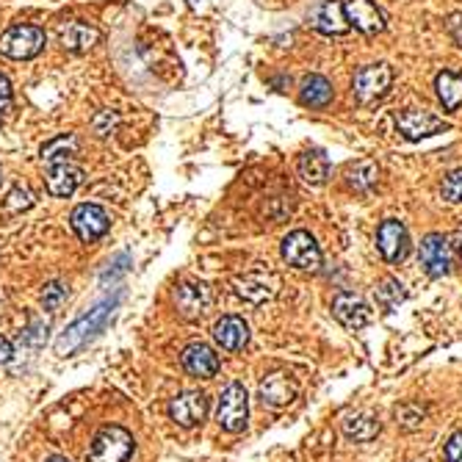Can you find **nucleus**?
<instances>
[{"mask_svg": "<svg viewBox=\"0 0 462 462\" xmlns=\"http://www.w3.org/2000/svg\"><path fill=\"white\" fill-rule=\"evenodd\" d=\"M78 153V138L73 133H64L42 147V161L48 164V192L53 197H69L83 180V169L73 161Z\"/></svg>", "mask_w": 462, "mask_h": 462, "instance_id": "f257e3e1", "label": "nucleus"}, {"mask_svg": "<svg viewBox=\"0 0 462 462\" xmlns=\"http://www.w3.org/2000/svg\"><path fill=\"white\" fill-rule=\"evenodd\" d=\"M120 299H122V294L117 291L114 296L103 299L100 305L91 308L89 313H83L81 318H75L73 325H69V327L59 335V341H56V355H59V357H73L78 349H83V346H86L89 341H95V338L108 327V321H111L114 310H117Z\"/></svg>", "mask_w": 462, "mask_h": 462, "instance_id": "f03ea898", "label": "nucleus"}, {"mask_svg": "<svg viewBox=\"0 0 462 462\" xmlns=\"http://www.w3.org/2000/svg\"><path fill=\"white\" fill-rule=\"evenodd\" d=\"M136 451V441L133 435L125 429V427H103L95 441L89 446V454H86V462H130Z\"/></svg>", "mask_w": 462, "mask_h": 462, "instance_id": "7ed1b4c3", "label": "nucleus"}, {"mask_svg": "<svg viewBox=\"0 0 462 462\" xmlns=\"http://www.w3.org/2000/svg\"><path fill=\"white\" fill-rule=\"evenodd\" d=\"M247 419H249V396L247 388L241 382H230L216 404V424L224 432H244L247 429Z\"/></svg>", "mask_w": 462, "mask_h": 462, "instance_id": "20e7f679", "label": "nucleus"}, {"mask_svg": "<svg viewBox=\"0 0 462 462\" xmlns=\"http://www.w3.org/2000/svg\"><path fill=\"white\" fill-rule=\"evenodd\" d=\"M44 42H48V36L36 26H12L0 36V53L14 61H26L44 51Z\"/></svg>", "mask_w": 462, "mask_h": 462, "instance_id": "39448f33", "label": "nucleus"}, {"mask_svg": "<svg viewBox=\"0 0 462 462\" xmlns=\"http://www.w3.org/2000/svg\"><path fill=\"white\" fill-rule=\"evenodd\" d=\"M280 252H283V261L299 271H318L321 269V249L308 230H294V233H288L283 239Z\"/></svg>", "mask_w": 462, "mask_h": 462, "instance_id": "423d86ee", "label": "nucleus"}, {"mask_svg": "<svg viewBox=\"0 0 462 462\" xmlns=\"http://www.w3.org/2000/svg\"><path fill=\"white\" fill-rule=\"evenodd\" d=\"M390 83H394V69L388 64H368V67L357 69L352 89H355V98L360 106H372L388 95Z\"/></svg>", "mask_w": 462, "mask_h": 462, "instance_id": "0eeeda50", "label": "nucleus"}, {"mask_svg": "<svg viewBox=\"0 0 462 462\" xmlns=\"http://www.w3.org/2000/svg\"><path fill=\"white\" fill-rule=\"evenodd\" d=\"M396 128L407 142H421V138L449 130V122H443V117L424 108H404L396 114Z\"/></svg>", "mask_w": 462, "mask_h": 462, "instance_id": "6e6552de", "label": "nucleus"}, {"mask_svg": "<svg viewBox=\"0 0 462 462\" xmlns=\"http://www.w3.org/2000/svg\"><path fill=\"white\" fill-rule=\"evenodd\" d=\"M69 224H73L75 236H78L81 241L91 244V241H98V239H103V236L108 233L111 219H108V214L103 211L100 205L83 202V205L75 208L73 216H69Z\"/></svg>", "mask_w": 462, "mask_h": 462, "instance_id": "1a4fd4ad", "label": "nucleus"}, {"mask_svg": "<svg viewBox=\"0 0 462 462\" xmlns=\"http://www.w3.org/2000/svg\"><path fill=\"white\" fill-rule=\"evenodd\" d=\"M419 258H421V266L432 280H441V277H446L451 271V244H449V239L441 236V233H429L421 241Z\"/></svg>", "mask_w": 462, "mask_h": 462, "instance_id": "9d476101", "label": "nucleus"}, {"mask_svg": "<svg viewBox=\"0 0 462 462\" xmlns=\"http://www.w3.org/2000/svg\"><path fill=\"white\" fill-rule=\"evenodd\" d=\"M377 249L388 263H402L410 249L407 227L399 219H385L377 230Z\"/></svg>", "mask_w": 462, "mask_h": 462, "instance_id": "9b49d317", "label": "nucleus"}, {"mask_svg": "<svg viewBox=\"0 0 462 462\" xmlns=\"http://www.w3.org/2000/svg\"><path fill=\"white\" fill-rule=\"evenodd\" d=\"M233 288H236V294L244 299V302L263 305L277 294V288H280V280H277V277L269 274V271H247V274L236 277Z\"/></svg>", "mask_w": 462, "mask_h": 462, "instance_id": "f8f14e48", "label": "nucleus"}, {"mask_svg": "<svg viewBox=\"0 0 462 462\" xmlns=\"http://www.w3.org/2000/svg\"><path fill=\"white\" fill-rule=\"evenodd\" d=\"M205 412H208V399H205V394H200V390H183V394H177L169 402V419L183 429L202 424Z\"/></svg>", "mask_w": 462, "mask_h": 462, "instance_id": "ddd939ff", "label": "nucleus"}, {"mask_svg": "<svg viewBox=\"0 0 462 462\" xmlns=\"http://www.w3.org/2000/svg\"><path fill=\"white\" fill-rule=\"evenodd\" d=\"M333 316L341 321L346 330H363L372 321V308L352 291H341L333 299Z\"/></svg>", "mask_w": 462, "mask_h": 462, "instance_id": "4468645a", "label": "nucleus"}, {"mask_svg": "<svg viewBox=\"0 0 462 462\" xmlns=\"http://www.w3.org/2000/svg\"><path fill=\"white\" fill-rule=\"evenodd\" d=\"M180 363L197 380H214L219 374V368H222L219 355L208 343H189L180 355Z\"/></svg>", "mask_w": 462, "mask_h": 462, "instance_id": "2eb2a0df", "label": "nucleus"}, {"mask_svg": "<svg viewBox=\"0 0 462 462\" xmlns=\"http://www.w3.org/2000/svg\"><path fill=\"white\" fill-rule=\"evenodd\" d=\"M343 12H346V20H349V26H355L365 36H377L385 31V17L377 9L374 0H346Z\"/></svg>", "mask_w": 462, "mask_h": 462, "instance_id": "dca6fc26", "label": "nucleus"}, {"mask_svg": "<svg viewBox=\"0 0 462 462\" xmlns=\"http://www.w3.org/2000/svg\"><path fill=\"white\" fill-rule=\"evenodd\" d=\"M175 305L183 318H200L211 308V288L205 283H180L175 288Z\"/></svg>", "mask_w": 462, "mask_h": 462, "instance_id": "f3484780", "label": "nucleus"}, {"mask_svg": "<svg viewBox=\"0 0 462 462\" xmlns=\"http://www.w3.org/2000/svg\"><path fill=\"white\" fill-rule=\"evenodd\" d=\"M214 341L224 352H239L249 341V327L241 316H222L214 325Z\"/></svg>", "mask_w": 462, "mask_h": 462, "instance_id": "a211bd4d", "label": "nucleus"}, {"mask_svg": "<svg viewBox=\"0 0 462 462\" xmlns=\"http://www.w3.org/2000/svg\"><path fill=\"white\" fill-rule=\"evenodd\" d=\"M98 42H100V31L95 26H89V22L75 20L61 28V44L69 53H86L95 48Z\"/></svg>", "mask_w": 462, "mask_h": 462, "instance_id": "6ab92c4d", "label": "nucleus"}, {"mask_svg": "<svg viewBox=\"0 0 462 462\" xmlns=\"http://www.w3.org/2000/svg\"><path fill=\"white\" fill-rule=\"evenodd\" d=\"M296 169H299V177L310 186H325L327 177H330V158L325 155V150H305L296 161Z\"/></svg>", "mask_w": 462, "mask_h": 462, "instance_id": "aec40b11", "label": "nucleus"}, {"mask_svg": "<svg viewBox=\"0 0 462 462\" xmlns=\"http://www.w3.org/2000/svg\"><path fill=\"white\" fill-rule=\"evenodd\" d=\"M296 399V382L286 374H269L261 382V402L269 407H288Z\"/></svg>", "mask_w": 462, "mask_h": 462, "instance_id": "412c9836", "label": "nucleus"}, {"mask_svg": "<svg viewBox=\"0 0 462 462\" xmlns=\"http://www.w3.org/2000/svg\"><path fill=\"white\" fill-rule=\"evenodd\" d=\"M316 28L327 36H343L349 31V20H346V12H343V4L341 0H325V4L318 6L316 12Z\"/></svg>", "mask_w": 462, "mask_h": 462, "instance_id": "4be33fe9", "label": "nucleus"}, {"mask_svg": "<svg viewBox=\"0 0 462 462\" xmlns=\"http://www.w3.org/2000/svg\"><path fill=\"white\" fill-rule=\"evenodd\" d=\"M382 432V424L372 412H349L343 419V435L355 443H368Z\"/></svg>", "mask_w": 462, "mask_h": 462, "instance_id": "5701e85b", "label": "nucleus"}, {"mask_svg": "<svg viewBox=\"0 0 462 462\" xmlns=\"http://www.w3.org/2000/svg\"><path fill=\"white\" fill-rule=\"evenodd\" d=\"M299 103L305 108H327L333 103V83L325 75H308L299 89Z\"/></svg>", "mask_w": 462, "mask_h": 462, "instance_id": "b1692460", "label": "nucleus"}, {"mask_svg": "<svg viewBox=\"0 0 462 462\" xmlns=\"http://www.w3.org/2000/svg\"><path fill=\"white\" fill-rule=\"evenodd\" d=\"M435 89H437V100L443 103L446 111H457L462 106V78L451 69H443L435 78Z\"/></svg>", "mask_w": 462, "mask_h": 462, "instance_id": "393cba45", "label": "nucleus"}, {"mask_svg": "<svg viewBox=\"0 0 462 462\" xmlns=\"http://www.w3.org/2000/svg\"><path fill=\"white\" fill-rule=\"evenodd\" d=\"M380 180V167L374 161H355V164L346 167V186L355 192H368L374 189Z\"/></svg>", "mask_w": 462, "mask_h": 462, "instance_id": "a878e982", "label": "nucleus"}, {"mask_svg": "<svg viewBox=\"0 0 462 462\" xmlns=\"http://www.w3.org/2000/svg\"><path fill=\"white\" fill-rule=\"evenodd\" d=\"M404 296H407V291H404V286L399 283V280H385L380 288H377V302L382 305V308H396L399 302H404Z\"/></svg>", "mask_w": 462, "mask_h": 462, "instance_id": "bb28decb", "label": "nucleus"}, {"mask_svg": "<svg viewBox=\"0 0 462 462\" xmlns=\"http://www.w3.org/2000/svg\"><path fill=\"white\" fill-rule=\"evenodd\" d=\"M67 296H69V286L61 283V280H53L42 291V308L44 310H59L67 302Z\"/></svg>", "mask_w": 462, "mask_h": 462, "instance_id": "cd10ccee", "label": "nucleus"}, {"mask_svg": "<svg viewBox=\"0 0 462 462\" xmlns=\"http://www.w3.org/2000/svg\"><path fill=\"white\" fill-rule=\"evenodd\" d=\"M424 407H419V404H412V402H407V404H402V407H396V424L402 427V429H407V432H412V429H419L421 424H424Z\"/></svg>", "mask_w": 462, "mask_h": 462, "instance_id": "c85d7f7f", "label": "nucleus"}, {"mask_svg": "<svg viewBox=\"0 0 462 462\" xmlns=\"http://www.w3.org/2000/svg\"><path fill=\"white\" fill-rule=\"evenodd\" d=\"M31 205H34V194H31V189H22V186L12 189L6 202H4V208L9 214H20V211H26V208H31Z\"/></svg>", "mask_w": 462, "mask_h": 462, "instance_id": "c756f323", "label": "nucleus"}, {"mask_svg": "<svg viewBox=\"0 0 462 462\" xmlns=\"http://www.w3.org/2000/svg\"><path fill=\"white\" fill-rule=\"evenodd\" d=\"M441 194H443V200L451 202V205H459V202H462V169L446 175L443 186H441Z\"/></svg>", "mask_w": 462, "mask_h": 462, "instance_id": "7c9ffc66", "label": "nucleus"}, {"mask_svg": "<svg viewBox=\"0 0 462 462\" xmlns=\"http://www.w3.org/2000/svg\"><path fill=\"white\" fill-rule=\"evenodd\" d=\"M443 451H446V462H462V429L449 437Z\"/></svg>", "mask_w": 462, "mask_h": 462, "instance_id": "2f4dec72", "label": "nucleus"}, {"mask_svg": "<svg viewBox=\"0 0 462 462\" xmlns=\"http://www.w3.org/2000/svg\"><path fill=\"white\" fill-rule=\"evenodd\" d=\"M446 31H449V36L454 39L457 48H462V12L449 14V20H446Z\"/></svg>", "mask_w": 462, "mask_h": 462, "instance_id": "473e14b6", "label": "nucleus"}, {"mask_svg": "<svg viewBox=\"0 0 462 462\" xmlns=\"http://www.w3.org/2000/svg\"><path fill=\"white\" fill-rule=\"evenodd\" d=\"M114 125H117V114L103 111V114H98V117H95V130H98V136H108Z\"/></svg>", "mask_w": 462, "mask_h": 462, "instance_id": "72a5a7b5", "label": "nucleus"}, {"mask_svg": "<svg viewBox=\"0 0 462 462\" xmlns=\"http://www.w3.org/2000/svg\"><path fill=\"white\" fill-rule=\"evenodd\" d=\"M9 106H12V83L6 75H0V114L9 111Z\"/></svg>", "mask_w": 462, "mask_h": 462, "instance_id": "f704fd0d", "label": "nucleus"}, {"mask_svg": "<svg viewBox=\"0 0 462 462\" xmlns=\"http://www.w3.org/2000/svg\"><path fill=\"white\" fill-rule=\"evenodd\" d=\"M12 360H14V346H12V341L0 335V365H9Z\"/></svg>", "mask_w": 462, "mask_h": 462, "instance_id": "c9c22d12", "label": "nucleus"}, {"mask_svg": "<svg viewBox=\"0 0 462 462\" xmlns=\"http://www.w3.org/2000/svg\"><path fill=\"white\" fill-rule=\"evenodd\" d=\"M449 244H451V249L457 252V255H459V261H462V227L457 230V233H454V239H451Z\"/></svg>", "mask_w": 462, "mask_h": 462, "instance_id": "e433bc0d", "label": "nucleus"}, {"mask_svg": "<svg viewBox=\"0 0 462 462\" xmlns=\"http://www.w3.org/2000/svg\"><path fill=\"white\" fill-rule=\"evenodd\" d=\"M44 462H69V459H67V457H61V454H53V457H48Z\"/></svg>", "mask_w": 462, "mask_h": 462, "instance_id": "4c0bfd02", "label": "nucleus"}]
</instances>
